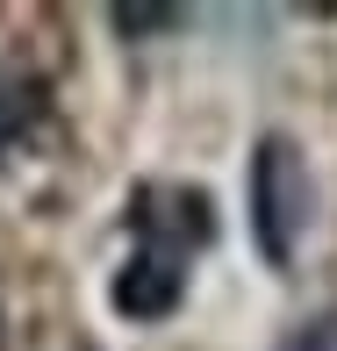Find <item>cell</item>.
<instances>
[{
  "label": "cell",
  "mask_w": 337,
  "mask_h": 351,
  "mask_svg": "<svg viewBox=\"0 0 337 351\" xmlns=\"http://www.w3.org/2000/svg\"><path fill=\"white\" fill-rule=\"evenodd\" d=\"M316 222V172L294 136H259L251 151V237L266 265H294L301 237Z\"/></svg>",
  "instance_id": "1"
},
{
  "label": "cell",
  "mask_w": 337,
  "mask_h": 351,
  "mask_svg": "<svg viewBox=\"0 0 337 351\" xmlns=\"http://www.w3.org/2000/svg\"><path fill=\"white\" fill-rule=\"evenodd\" d=\"M194 244H201V237H151V244L115 273V308L130 315V323L165 315L172 301H180V287H187V251H194Z\"/></svg>",
  "instance_id": "2"
},
{
  "label": "cell",
  "mask_w": 337,
  "mask_h": 351,
  "mask_svg": "<svg viewBox=\"0 0 337 351\" xmlns=\"http://www.w3.org/2000/svg\"><path fill=\"white\" fill-rule=\"evenodd\" d=\"M36 115H43V101H36V79H14V72H0V151H8V143L22 136Z\"/></svg>",
  "instance_id": "3"
},
{
  "label": "cell",
  "mask_w": 337,
  "mask_h": 351,
  "mask_svg": "<svg viewBox=\"0 0 337 351\" xmlns=\"http://www.w3.org/2000/svg\"><path fill=\"white\" fill-rule=\"evenodd\" d=\"M280 351H337V315H316V323H301Z\"/></svg>",
  "instance_id": "4"
},
{
  "label": "cell",
  "mask_w": 337,
  "mask_h": 351,
  "mask_svg": "<svg viewBox=\"0 0 337 351\" xmlns=\"http://www.w3.org/2000/svg\"><path fill=\"white\" fill-rule=\"evenodd\" d=\"M172 8H115V29H172Z\"/></svg>",
  "instance_id": "5"
}]
</instances>
